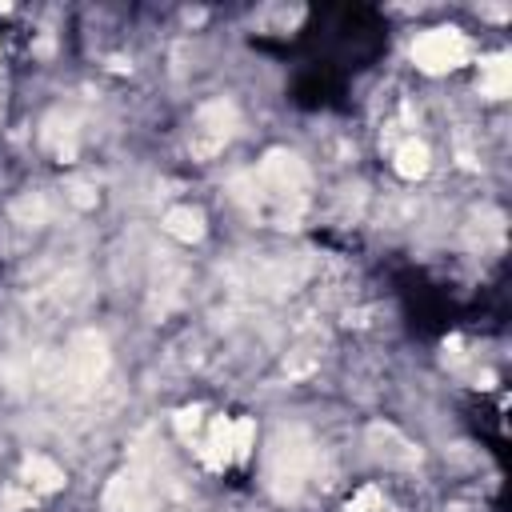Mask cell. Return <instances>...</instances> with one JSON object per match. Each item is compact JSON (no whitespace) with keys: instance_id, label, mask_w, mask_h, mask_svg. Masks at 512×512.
Instances as JSON below:
<instances>
[{"instance_id":"1","label":"cell","mask_w":512,"mask_h":512,"mask_svg":"<svg viewBox=\"0 0 512 512\" xmlns=\"http://www.w3.org/2000/svg\"><path fill=\"white\" fill-rule=\"evenodd\" d=\"M316 468V440L308 436L304 424H280L272 444H268V460H264V480L268 492L276 500H296L300 488L308 484Z\"/></svg>"},{"instance_id":"2","label":"cell","mask_w":512,"mask_h":512,"mask_svg":"<svg viewBox=\"0 0 512 512\" xmlns=\"http://www.w3.org/2000/svg\"><path fill=\"white\" fill-rule=\"evenodd\" d=\"M108 368H112V352H108L104 332H96V328H80V332L68 340L60 384L68 388L72 400H88V396L104 384Z\"/></svg>"},{"instance_id":"3","label":"cell","mask_w":512,"mask_h":512,"mask_svg":"<svg viewBox=\"0 0 512 512\" xmlns=\"http://www.w3.org/2000/svg\"><path fill=\"white\" fill-rule=\"evenodd\" d=\"M240 128V108L228 100V96H212L196 108L192 116V136H188V152L196 160H212L228 148V140L236 136Z\"/></svg>"},{"instance_id":"4","label":"cell","mask_w":512,"mask_h":512,"mask_svg":"<svg viewBox=\"0 0 512 512\" xmlns=\"http://www.w3.org/2000/svg\"><path fill=\"white\" fill-rule=\"evenodd\" d=\"M156 504H160V480L144 456H136V464L116 472L104 488V512H152Z\"/></svg>"},{"instance_id":"5","label":"cell","mask_w":512,"mask_h":512,"mask_svg":"<svg viewBox=\"0 0 512 512\" xmlns=\"http://www.w3.org/2000/svg\"><path fill=\"white\" fill-rule=\"evenodd\" d=\"M412 60L420 72H452L456 64L468 60V36L460 28H432L424 36H416L412 44Z\"/></svg>"},{"instance_id":"6","label":"cell","mask_w":512,"mask_h":512,"mask_svg":"<svg viewBox=\"0 0 512 512\" xmlns=\"http://www.w3.org/2000/svg\"><path fill=\"white\" fill-rule=\"evenodd\" d=\"M364 444H368V452H372L384 468H416V464H420V448H416L396 424L372 420V424L364 428Z\"/></svg>"},{"instance_id":"7","label":"cell","mask_w":512,"mask_h":512,"mask_svg":"<svg viewBox=\"0 0 512 512\" xmlns=\"http://www.w3.org/2000/svg\"><path fill=\"white\" fill-rule=\"evenodd\" d=\"M308 276V264L300 256H272V260H260L248 276V284L264 296H284V292H296Z\"/></svg>"},{"instance_id":"8","label":"cell","mask_w":512,"mask_h":512,"mask_svg":"<svg viewBox=\"0 0 512 512\" xmlns=\"http://www.w3.org/2000/svg\"><path fill=\"white\" fill-rule=\"evenodd\" d=\"M76 120L64 112V108H56V112H48L44 116V124H40V144L52 152V156H60V160H72L76 156Z\"/></svg>"},{"instance_id":"9","label":"cell","mask_w":512,"mask_h":512,"mask_svg":"<svg viewBox=\"0 0 512 512\" xmlns=\"http://www.w3.org/2000/svg\"><path fill=\"white\" fill-rule=\"evenodd\" d=\"M20 480H24L28 492H36V496H52V492L64 488V468H60L56 460H48V456H28L24 468H20Z\"/></svg>"},{"instance_id":"10","label":"cell","mask_w":512,"mask_h":512,"mask_svg":"<svg viewBox=\"0 0 512 512\" xmlns=\"http://www.w3.org/2000/svg\"><path fill=\"white\" fill-rule=\"evenodd\" d=\"M8 216H12L20 228H44V224H48V216H52V204H48V196H44V192L28 188V192H20V196L8 204Z\"/></svg>"},{"instance_id":"11","label":"cell","mask_w":512,"mask_h":512,"mask_svg":"<svg viewBox=\"0 0 512 512\" xmlns=\"http://www.w3.org/2000/svg\"><path fill=\"white\" fill-rule=\"evenodd\" d=\"M164 232L176 236L180 244H196L204 236V212L192 208V204H176L164 212Z\"/></svg>"},{"instance_id":"12","label":"cell","mask_w":512,"mask_h":512,"mask_svg":"<svg viewBox=\"0 0 512 512\" xmlns=\"http://www.w3.org/2000/svg\"><path fill=\"white\" fill-rule=\"evenodd\" d=\"M184 280H188V272H184L180 264H160V276L152 280V300H148V308L164 316V312H168V308L180 300Z\"/></svg>"},{"instance_id":"13","label":"cell","mask_w":512,"mask_h":512,"mask_svg":"<svg viewBox=\"0 0 512 512\" xmlns=\"http://www.w3.org/2000/svg\"><path fill=\"white\" fill-rule=\"evenodd\" d=\"M508 84H512L508 56H504V52L488 56V60L480 64V92H484L488 100H504V96H508Z\"/></svg>"},{"instance_id":"14","label":"cell","mask_w":512,"mask_h":512,"mask_svg":"<svg viewBox=\"0 0 512 512\" xmlns=\"http://www.w3.org/2000/svg\"><path fill=\"white\" fill-rule=\"evenodd\" d=\"M428 168H432V152H428V144L416 140V136H408V140L396 148V172H400L404 180H420Z\"/></svg>"},{"instance_id":"15","label":"cell","mask_w":512,"mask_h":512,"mask_svg":"<svg viewBox=\"0 0 512 512\" xmlns=\"http://www.w3.org/2000/svg\"><path fill=\"white\" fill-rule=\"evenodd\" d=\"M252 436H256V424L252 420H236L232 424V460H244L252 452Z\"/></svg>"},{"instance_id":"16","label":"cell","mask_w":512,"mask_h":512,"mask_svg":"<svg viewBox=\"0 0 512 512\" xmlns=\"http://www.w3.org/2000/svg\"><path fill=\"white\" fill-rule=\"evenodd\" d=\"M64 196H68V204L72 208H96V188L88 184V180H68V188H64Z\"/></svg>"},{"instance_id":"17","label":"cell","mask_w":512,"mask_h":512,"mask_svg":"<svg viewBox=\"0 0 512 512\" xmlns=\"http://www.w3.org/2000/svg\"><path fill=\"white\" fill-rule=\"evenodd\" d=\"M200 416H204V408H180V412H176V432H180L184 440H192V432L200 428Z\"/></svg>"}]
</instances>
